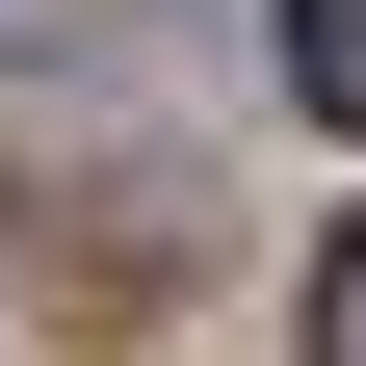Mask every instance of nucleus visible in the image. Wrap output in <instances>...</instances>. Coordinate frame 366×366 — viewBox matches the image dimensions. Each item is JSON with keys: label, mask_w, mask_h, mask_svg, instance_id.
<instances>
[{"label": "nucleus", "mask_w": 366, "mask_h": 366, "mask_svg": "<svg viewBox=\"0 0 366 366\" xmlns=\"http://www.w3.org/2000/svg\"><path fill=\"white\" fill-rule=\"evenodd\" d=\"M314 366H366V209H340V262H314Z\"/></svg>", "instance_id": "nucleus-3"}, {"label": "nucleus", "mask_w": 366, "mask_h": 366, "mask_svg": "<svg viewBox=\"0 0 366 366\" xmlns=\"http://www.w3.org/2000/svg\"><path fill=\"white\" fill-rule=\"evenodd\" d=\"M26 288H53V314H157L183 288V183L157 157H53V183H26Z\"/></svg>", "instance_id": "nucleus-1"}, {"label": "nucleus", "mask_w": 366, "mask_h": 366, "mask_svg": "<svg viewBox=\"0 0 366 366\" xmlns=\"http://www.w3.org/2000/svg\"><path fill=\"white\" fill-rule=\"evenodd\" d=\"M0 53H53V0H0Z\"/></svg>", "instance_id": "nucleus-4"}, {"label": "nucleus", "mask_w": 366, "mask_h": 366, "mask_svg": "<svg viewBox=\"0 0 366 366\" xmlns=\"http://www.w3.org/2000/svg\"><path fill=\"white\" fill-rule=\"evenodd\" d=\"M288 105H314V131H366V0H288Z\"/></svg>", "instance_id": "nucleus-2"}]
</instances>
